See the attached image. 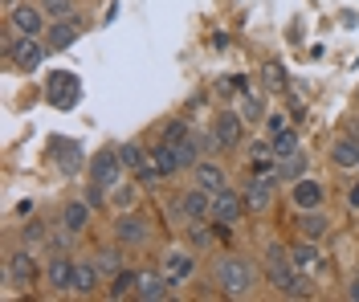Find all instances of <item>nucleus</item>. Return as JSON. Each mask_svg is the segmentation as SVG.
I'll list each match as a JSON object with an SVG mask.
<instances>
[{"mask_svg": "<svg viewBox=\"0 0 359 302\" xmlns=\"http://www.w3.org/2000/svg\"><path fill=\"white\" fill-rule=\"evenodd\" d=\"M86 33V17H78V13H69V17H57V21H49V29H45V46L53 49V53H62V49H69L78 37Z\"/></svg>", "mask_w": 359, "mask_h": 302, "instance_id": "nucleus-8", "label": "nucleus"}, {"mask_svg": "<svg viewBox=\"0 0 359 302\" xmlns=\"http://www.w3.org/2000/svg\"><path fill=\"white\" fill-rule=\"evenodd\" d=\"M294 254V266H298V270H302V274H323V266H327V261H323V249H318V241H311V237H306V241H302V245H294L290 249Z\"/></svg>", "mask_w": 359, "mask_h": 302, "instance_id": "nucleus-21", "label": "nucleus"}, {"mask_svg": "<svg viewBox=\"0 0 359 302\" xmlns=\"http://www.w3.org/2000/svg\"><path fill=\"white\" fill-rule=\"evenodd\" d=\"M45 53H49V46H45L41 37H17V33L8 29V37H4V57H8L13 70L33 74L45 62Z\"/></svg>", "mask_w": 359, "mask_h": 302, "instance_id": "nucleus-3", "label": "nucleus"}, {"mask_svg": "<svg viewBox=\"0 0 359 302\" xmlns=\"http://www.w3.org/2000/svg\"><path fill=\"white\" fill-rule=\"evenodd\" d=\"M163 143H172V147H180V143L196 139V131H192V123L188 118H168V127H163V135H159Z\"/></svg>", "mask_w": 359, "mask_h": 302, "instance_id": "nucleus-25", "label": "nucleus"}, {"mask_svg": "<svg viewBox=\"0 0 359 302\" xmlns=\"http://www.w3.org/2000/svg\"><path fill=\"white\" fill-rule=\"evenodd\" d=\"M163 274L176 282V286L184 278H192V274H196V254H188V249H168V254H163Z\"/></svg>", "mask_w": 359, "mask_h": 302, "instance_id": "nucleus-19", "label": "nucleus"}, {"mask_svg": "<svg viewBox=\"0 0 359 302\" xmlns=\"http://www.w3.org/2000/svg\"><path fill=\"white\" fill-rule=\"evenodd\" d=\"M347 209H355V212H359V180L347 188Z\"/></svg>", "mask_w": 359, "mask_h": 302, "instance_id": "nucleus-38", "label": "nucleus"}, {"mask_svg": "<svg viewBox=\"0 0 359 302\" xmlns=\"http://www.w3.org/2000/svg\"><path fill=\"white\" fill-rule=\"evenodd\" d=\"M102 286V270H98V261L90 257V261H78L74 266V298H94V290Z\"/></svg>", "mask_w": 359, "mask_h": 302, "instance_id": "nucleus-17", "label": "nucleus"}, {"mask_svg": "<svg viewBox=\"0 0 359 302\" xmlns=\"http://www.w3.org/2000/svg\"><path fill=\"white\" fill-rule=\"evenodd\" d=\"M245 196L237 192V188H221V192H212V221H221V225H241V217H245Z\"/></svg>", "mask_w": 359, "mask_h": 302, "instance_id": "nucleus-11", "label": "nucleus"}, {"mask_svg": "<svg viewBox=\"0 0 359 302\" xmlns=\"http://www.w3.org/2000/svg\"><path fill=\"white\" fill-rule=\"evenodd\" d=\"M45 13H49V21H57V17H69L74 13V0H37Z\"/></svg>", "mask_w": 359, "mask_h": 302, "instance_id": "nucleus-33", "label": "nucleus"}, {"mask_svg": "<svg viewBox=\"0 0 359 302\" xmlns=\"http://www.w3.org/2000/svg\"><path fill=\"white\" fill-rule=\"evenodd\" d=\"M176 212H180V221H212V192H204L201 184H192V188H184L180 192V200H176Z\"/></svg>", "mask_w": 359, "mask_h": 302, "instance_id": "nucleus-9", "label": "nucleus"}, {"mask_svg": "<svg viewBox=\"0 0 359 302\" xmlns=\"http://www.w3.org/2000/svg\"><path fill=\"white\" fill-rule=\"evenodd\" d=\"M262 82H266L273 94H286V90H290V78H286V70H282V62H273V57L262 66Z\"/></svg>", "mask_w": 359, "mask_h": 302, "instance_id": "nucleus-27", "label": "nucleus"}, {"mask_svg": "<svg viewBox=\"0 0 359 302\" xmlns=\"http://www.w3.org/2000/svg\"><path fill=\"white\" fill-rule=\"evenodd\" d=\"M114 241L123 249H147L151 245V221L135 209H123L114 217Z\"/></svg>", "mask_w": 359, "mask_h": 302, "instance_id": "nucleus-5", "label": "nucleus"}, {"mask_svg": "<svg viewBox=\"0 0 359 302\" xmlns=\"http://www.w3.org/2000/svg\"><path fill=\"white\" fill-rule=\"evenodd\" d=\"M192 184H201L204 192H221V188H229V176H224L221 163L201 160L196 167H192Z\"/></svg>", "mask_w": 359, "mask_h": 302, "instance_id": "nucleus-20", "label": "nucleus"}, {"mask_svg": "<svg viewBox=\"0 0 359 302\" xmlns=\"http://www.w3.org/2000/svg\"><path fill=\"white\" fill-rule=\"evenodd\" d=\"M306 156H302V151H294V156H286V160H282V167H278V180H302V176H306Z\"/></svg>", "mask_w": 359, "mask_h": 302, "instance_id": "nucleus-28", "label": "nucleus"}, {"mask_svg": "<svg viewBox=\"0 0 359 302\" xmlns=\"http://www.w3.org/2000/svg\"><path fill=\"white\" fill-rule=\"evenodd\" d=\"M241 135H245V118H241V111H221V115L212 118V139L221 143L224 151L241 147Z\"/></svg>", "mask_w": 359, "mask_h": 302, "instance_id": "nucleus-13", "label": "nucleus"}, {"mask_svg": "<svg viewBox=\"0 0 359 302\" xmlns=\"http://www.w3.org/2000/svg\"><path fill=\"white\" fill-rule=\"evenodd\" d=\"M62 229H69L74 237H82V233L90 229V221H94V205H90L86 196H74V200H66L62 205Z\"/></svg>", "mask_w": 359, "mask_h": 302, "instance_id": "nucleus-15", "label": "nucleus"}, {"mask_svg": "<svg viewBox=\"0 0 359 302\" xmlns=\"http://www.w3.org/2000/svg\"><path fill=\"white\" fill-rule=\"evenodd\" d=\"M331 163H335L339 172H355L359 167V135L351 131V135H343V139H335L331 143Z\"/></svg>", "mask_w": 359, "mask_h": 302, "instance_id": "nucleus-18", "label": "nucleus"}, {"mask_svg": "<svg viewBox=\"0 0 359 302\" xmlns=\"http://www.w3.org/2000/svg\"><path fill=\"white\" fill-rule=\"evenodd\" d=\"M176 151H180V163H184V167H196V163H201V147H196V139L180 143Z\"/></svg>", "mask_w": 359, "mask_h": 302, "instance_id": "nucleus-35", "label": "nucleus"}, {"mask_svg": "<svg viewBox=\"0 0 359 302\" xmlns=\"http://www.w3.org/2000/svg\"><path fill=\"white\" fill-rule=\"evenodd\" d=\"M212 286L221 290L224 298H249L257 290V266L249 257L224 254L212 261Z\"/></svg>", "mask_w": 359, "mask_h": 302, "instance_id": "nucleus-2", "label": "nucleus"}, {"mask_svg": "<svg viewBox=\"0 0 359 302\" xmlns=\"http://www.w3.org/2000/svg\"><path fill=\"white\" fill-rule=\"evenodd\" d=\"M74 257L62 254V249H53L49 254V261H45V286L53 290V294H69L74 290Z\"/></svg>", "mask_w": 359, "mask_h": 302, "instance_id": "nucleus-10", "label": "nucleus"}, {"mask_svg": "<svg viewBox=\"0 0 359 302\" xmlns=\"http://www.w3.org/2000/svg\"><path fill=\"white\" fill-rule=\"evenodd\" d=\"M273 188H278V176H249V184L241 188L249 212H269L273 205Z\"/></svg>", "mask_w": 359, "mask_h": 302, "instance_id": "nucleus-14", "label": "nucleus"}, {"mask_svg": "<svg viewBox=\"0 0 359 302\" xmlns=\"http://www.w3.org/2000/svg\"><path fill=\"white\" fill-rule=\"evenodd\" d=\"M290 205H294L298 212L323 209V205H327V184H323V180H314V176L294 180V184H290Z\"/></svg>", "mask_w": 359, "mask_h": 302, "instance_id": "nucleus-12", "label": "nucleus"}, {"mask_svg": "<svg viewBox=\"0 0 359 302\" xmlns=\"http://www.w3.org/2000/svg\"><path fill=\"white\" fill-rule=\"evenodd\" d=\"M266 278L282 298H311V274L294 266V254L286 245H266Z\"/></svg>", "mask_w": 359, "mask_h": 302, "instance_id": "nucleus-1", "label": "nucleus"}, {"mask_svg": "<svg viewBox=\"0 0 359 302\" xmlns=\"http://www.w3.org/2000/svg\"><path fill=\"white\" fill-rule=\"evenodd\" d=\"M123 160H118V147H102V151H94L90 156V184L107 188L111 192L114 184H123Z\"/></svg>", "mask_w": 359, "mask_h": 302, "instance_id": "nucleus-7", "label": "nucleus"}, {"mask_svg": "<svg viewBox=\"0 0 359 302\" xmlns=\"http://www.w3.org/2000/svg\"><path fill=\"white\" fill-rule=\"evenodd\" d=\"M135 176H139V184H143V188H156L159 180H163V172H159L156 163H151V151H147V163H143V167H139Z\"/></svg>", "mask_w": 359, "mask_h": 302, "instance_id": "nucleus-32", "label": "nucleus"}, {"mask_svg": "<svg viewBox=\"0 0 359 302\" xmlns=\"http://www.w3.org/2000/svg\"><path fill=\"white\" fill-rule=\"evenodd\" d=\"M286 127H290V118H286V115H269V118H266V131H269V139H273V135H282Z\"/></svg>", "mask_w": 359, "mask_h": 302, "instance_id": "nucleus-37", "label": "nucleus"}, {"mask_svg": "<svg viewBox=\"0 0 359 302\" xmlns=\"http://www.w3.org/2000/svg\"><path fill=\"white\" fill-rule=\"evenodd\" d=\"M45 237H49V229H45L41 221H29V225L21 229V241H25V245H41Z\"/></svg>", "mask_w": 359, "mask_h": 302, "instance_id": "nucleus-34", "label": "nucleus"}, {"mask_svg": "<svg viewBox=\"0 0 359 302\" xmlns=\"http://www.w3.org/2000/svg\"><path fill=\"white\" fill-rule=\"evenodd\" d=\"M172 286H176V282L168 278L163 270H143V274H139L135 298L139 302H163V298H172Z\"/></svg>", "mask_w": 359, "mask_h": 302, "instance_id": "nucleus-16", "label": "nucleus"}, {"mask_svg": "<svg viewBox=\"0 0 359 302\" xmlns=\"http://www.w3.org/2000/svg\"><path fill=\"white\" fill-rule=\"evenodd\" d=\"M262 115H266V111H262V98H253V94H249L245 102H241V118H245V123H257Z\"/></svg>", "mask_w": 359, "mask_h": 302, "instance_id": "nucleus-36", "label": "nucleus"}, {"mask_svg": "<svg viewBox=\"0 0 359 302\" xmlns=\"http://www.w3.org/2000/svg\"><path fill=\"white\" fill-rule=\"evenodd\" d=\"M37 278H45V270L37 266L33 245H25V249H8V257H4V282L17 286V290H29Z\"/></svg>", "mask_w": 359, "mask_h": 302, "instance_id": "nucleus-4", "label": "nucleus"}, {"mask_svg": "<svg viewBox=\"0 0 359 302\" xmlns=\"http://www.w3.org/2000/svg\"><path fill=\"white\" fill-rule=\"evenodd\" d=\"M347 298L359 302V274H351V282H347Z\"/></svg>", "mask_w": 359, "mask_h": 302, "instance_id": "nucleus-39", "label": "nucleus"}, {"mask_svg": "<svg viewBox=\"0 0 359 302\" xmlns=\"http://www.w3.org/2000/svg\"><path fill=\"white\" fill-rule=\"evenodd\" d=\"M135 290H139V270H118L111 278V286H107V298L111 302H123V298H135Z\"/></svg>", "mask_w": 359, "mask_h": 302, "instance_id": "nucleus-23", "label": "nucleus"}, {"mask_svg": "<svg viewBox=\"0 0 359 302\" xmlns=\"http://www.w3.org/2000/svg\"><path fill=\"white\" fill-rule=\"evenodd\" d=\"M135 200H139V184H114L111 188V205L118 212L123 209H135Z\"/></svg>", "mask_w": 359, "mask_h": 302, "instance_id": "nucleus-31", "label": "nucleus"}, {"mask_svg": "<svg viewBox=\"0 0 359 302\" xmlns=\"http://www.w3.org/2000/svg\"><path fill=\"white\" fill-rule=\"evenodd\" d=\"M4 4H17V0H4Z\"/></svg>", "mask_w": 359, "mask_h": 302, "instance_id": "nucleus-40", "label": "nucleus"}, {"mask_svg": "<svg viewBox=\"0 0 359 302\" xmlns=\"http://www.w3.org/2000/svg\"><path fill=\"white\" fill-rule=\"evenodd\" d=\"M151 163H156L159 172H163V180H168V176H176V172H184V163H180V151L172 147V143H163V139L151 147Z\"/></svg>", "mask_w": 359, "mask_h": 302, "instance_id": "nucleus-24", "label": "nucleus"}, {"mask_svg": "<svg viewBox=\"0 0 359 302\" xmlns=\"http://www.w3.org/2000/svg\"><path fill=\"white\" fill-rule=\"evenodd\" d=\"M269 147H273V156H278V160L294 156V151H298V131H294V127H286L282 135H273V139H269Z\"/></svg>", "mask_w": 359, "mask_h": 302, "instance_id": "nucleus-30", "label": "nucleus"}, {"mask_svg": "<svg viewBox=\"0 0 359 302\" xmlns=\"http://www.w3.org/2000/svg\"><path fill=\"white\" fill-rule=\"evenodd\" d=\"M98 270H102V278H114L118 270H123V245L114 241V245H107V249H98Z\"/></svg>", "mask_w": 359, "mask_h": 302, "instance_id": "nucleus-26", "label": "nucleus"}, {"mask_svg": "<svg viewBox=\"0 0 359 302\" xmlns=\"http://www.w3.org/2000/svg\"><path fill=\"white\" fill-rule=\"evenodd\" d=\"M298 233H302V237H311V241H323V237L331 233V217H327L323 209L298 212Z\"/></svg>", "mask_w": 359, "mask_h": 302, "instance_id": "nucleus-22", "label": "nucleus"}, {"mask_svg": "<svg viewBox=\"0 0 359 302\" xmlns=\"http://www.w3.org/2000/svg\"><path fill=\"white\" fill-rule=\"evenodd\" d=\"M118 160H123V167L127 172H139L143 163H147V151H143V143H118Z\"/></svg>", "mask_w": 359, "mask_h": 302, "instance_id": "nucleus-29", "label": "nucleus"}, {"mask_svg": "<svg viewBox=\"0 0 359 302\" xmlns=\"http://www.w3.org/2000/svg\"><path fill=\"white\" fill-rule=\"evenodd\" d=\"M8 29L17 33V37H45V29H49V13H45L41 4H8Z\"/></svg>", "mask_w": 359, "mask_h": 302, "instance_id": "nucleus-6", "label": "nucleus"}]
</instances>
